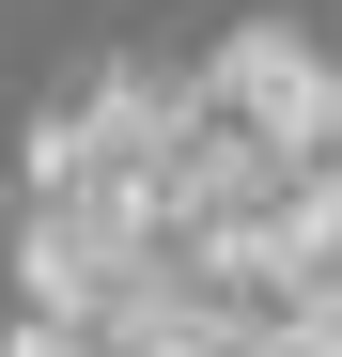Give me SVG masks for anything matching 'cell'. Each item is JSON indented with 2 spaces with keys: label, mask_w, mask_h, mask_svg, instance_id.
<instances>
[{
  "label": "cell",
  "mask_w": 342,
  "mask_h": 357,
  "mask_svg": "<svg viewBox=\"0 0 342 357\" xmlns=\"http://www.w3.org/2000/svg\"><path fill=\"white\" fill-rule=\"evenodd\" d=\"M202 109H218L234 140H265V155H342V63H327L296 16H249V31H218Z\"/></svg>",
  "instance_id": "cell-1"
},
{
  "label": "cell",
  "mask_w": 342,
  "mask_h": 357,
  "mask_svg": "<svg viewBox=\"0 0 342 357\" xmlns=\"http://www.w3.org/2000/svg\"><path fill=\"white\" fill-rule=\"evenodd\" d=\"M0 357H125V342H109V326H47V311H16Z\"/></svg>",
  "instance_id": "cell-2"
}]
</instances>
